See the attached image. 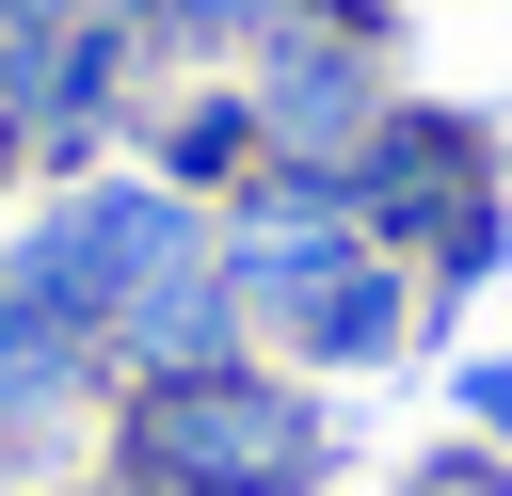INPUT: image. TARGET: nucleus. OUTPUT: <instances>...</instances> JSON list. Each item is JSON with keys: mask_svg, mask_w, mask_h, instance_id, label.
<instances>
[{"mask_svg": "<svg viewBox=\"0 0 512 496\" xmlns=\"http://www.w3.org/2000/svg\"><path fill=\"white\" fill-rule=\"evenodd\" d=\"M336 416L288 368H192V384H112V480L144 496H320Z\"/></svg>", "mask_w": 512, "mask_h": 496, "instance_id": "nucleus-1", "label": "nucleus"}, {"mask_svg": "<svg viewBox=\"0 0 512 496\" xmlns=\"http://www.w3.org/2000/svg\"><path fill=\"white\" fill-rule=\"evenodd\" d=\"M192 256H208V208H192L176 176H64V192L0 240V272L48 288L64 320H96V352H112V320H128L160 272H192Z\"/></svg>", "mask_w": 512, "mask_h": 496, "instance_id": "nucleus-2", "label": "nucleus"}, {"mask_svg": "<svg viewBox=\"0 0 512 496\" xmlns=\"http://www.w3.org/2000/svg\"><path fill=\"white\" fill-rule=\"evenodd\" d=\"M240 96H256V160H352L384 128V0H288L256 48H240Z\"/></svg>", "mask_w": 512, "mask_h": 496, "instance_id": "nucleus-3", "label": "nucleus"}, {"mask_svg": "<svg viewBox=\"0 0 512 496\" xmlns=\"http://www.w3.org/2000/svg\"><path fill=\"white\" fill-rule=\"evenodd\" d=\"M336 192H352V224L416 272V256L496 192V128H480V112H448V96H384V128L336 160Z\"/></svg>", "mask_w": 512, "mask_h": 496, "instance_id": "nucleus-4", "label": "nucleus"}, {"mask_svg": "<svg viewBox=\"0 0 512 496\" xmlns=\"http://www.w3.org/2000/svg\"><path fill=\"white\" fill-rule=\"evenodd\" d=\"M96 400H112L96 320H64L48 288H16V272H0V448H64Z\"/></svg>", "mask_w": 512, "mask_h": 496, "instance_id": "nucleus-5", "label": "nucleus"}, {"mask_svg": "<svg viewBox=\"0 0 512 496\" xmlns=\"http://www.w3.org/2000/svg\"><path fill=\"white\" fill-rule=\"evenodd\" d=\"M240 352H256V320H240V288H224V240L112 320V384H192V368H240Z\"/></svg>", "mask_w": 512, "mask_h": 496, "instance_id": "nucleus-6", "label": "nucleus"}, {"mask_svg": "<svg viewBox=\"0 0 512 496\" xmlns=\"http://www.w3.org/2000/svg\"><path fill=\"white\" fill-rule=\"evenodd\" d=\"M400 336H416V272L368 240V256H352V272H336V288H320L272 352H304V368H400Z\"/></svg>", "mask_w": 512, "mask_h": 496, "instance_id": "nucleus-7", "label": "nucleus"}, {"mask_svg": "<svg viewBox=\"0 0 512 496\" xmlns=\"http://www.w3.org/2000/svg\"><path fill=\"white\" fill-rule=\"evenodd\" d=\"M160 176H176L192 208H224V192L256 176V96H240V80H208V96H192V112L160 128Z\"/></svg>", "mask_w": 512, "mask_h": 496, "instance_id": "nucleus-8", "label": "nucleus"}, {"mask_svg": "<svg viewBox=\"0 0 512 496\" xmlns=\"http://www.w3.org/2000/svg\"><path fill=\"white\" fill-rule=\"evenodd\" d=\"M128 16H144V48H256L288 0H128Z\"/></svg>", "mask_w": 512, "mask_h": 496, "instance_id": "nucleus-9", "label": "nucleus"}, {"mask_svg": "<svg viewBox=\"0 0 512 496\" xmlns=\"http://www.w3.org/2000/svg\"><path fill=\"white\" fill-rule=\"evenodd\" d=\"M384 496H512V448H480V432H464V448H432V464H400Z\"/></svg>", "mask_w": 512, "mask_h": 496, "instance_id": "nucleus-10", "label": "nucleus"}, {"mask_svg": "<svg viewBox=\"0 0 512 496\" xmlns=\"http://www.w3.org/2000/svg\"><path fill=\"white\" fill-rule=\"evenodd\" d=\"M448 400H464V432H480V448H512V352H480Z\"/></svg>", "mask_w": 512, "mask_h": 496, "instance_id": "nucleus-11", "label": "nucleus"}, {"mask_svg": "<svg viewBox=\"0 0 512 496\" xmlns=\"http://www.w3.org/2000/svg\"><path fill=\"white\" fill-rule=\"evenodd\" d=\"M48 16H80V0H0V32H48Z\"/></svg>", "mask_w": 512, "mask_h": 496, "instance_id": "nucleus-12", "label": "nucleus"}, {"mask_svg": "<svg viewBox=\"0 0 512 496\" xmlns=\"http://www.w3.org/2000/svg\"><path fill=\"white\" fill-rule=\"evenodd\" d=\"M0 160H16V96H0Z\"/></svg>", "mask_w": 512, "mask_h": 496, "instance_id": "nucleus-13", "label": "nucleus"}]
</instances>
